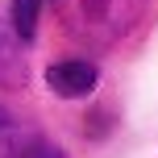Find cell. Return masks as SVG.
Here are the masks:
<instances>
[{"label":"cell","instance_id":"cell-3","mask_svg":"<svg viewBox=\"0 0 158 158\" xmlns=\"http://www.w3.org/2000/svg\"><path fill=\"white\" fill-rule=\"evenodd\" d=\"M29 146H33V142H29V129L0 104V158H25Z\"/></svg>","mask_w":158,"mask_h":158},{"label":"cell","instance_id":"cell-4","mask_svg":"<svg viewBox=\"0 0 158 158\" xmlns=\"http://www.w3.org/2000/svg\"><path fill=\"white\" fill-rule=\"evenodd\" d=\"M42 8H46V0H13V13H8V21H13L17 42H33L38 21H42Z\"/></svg>","mask_w":158,"mask_h":158},{"label":"cell","instance_id":"cell-5","mask_svg":"<svg viewBox=\"0 0 158 158\" xmlns=\"http://www.w3.org/2000/svg\"><path fill=\"white\" fill-rule=\"evenodd\" d=\"M25 158H67V154L58 150L54 142H33L29 150H25Z\"/></svg>","mask_w":158,"mask_h":158},{"label":"cell","instance_id":"cell-1","mask_svg":"<svg viewBox=\"0 0 158 158\" xmlns=\"http://www.w3.org/2000/svg\"><path fill=\"white\" fill-rule=\"evenodd\" d=\"M50 4L75 38L92 46H108L137 25L146 0H50Z\"/></svg>","mask_w":158,"mask_h":158},{"label":"cell","instance_id":"cell-2","mask_svg":"<svg viewBox=\"0 0 158 158\" xmlns=\"http://www.w3.org/2000/svg\"><path fill=\"white\" fill-rule=\"evenodd\" d=\"M46 83H50V92L63 96V100H79V96L96 92L100 71H96L87 58H58V63L46 67Z\"/></svg>","mask_w":158,"mask_h":158}]
</instances>
